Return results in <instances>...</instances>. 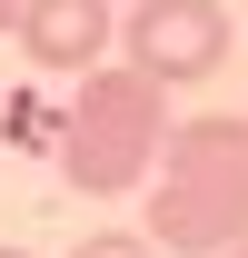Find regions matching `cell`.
<instances>
[{"label": "cell", "mask_w": 248, "mask_h": 258, "mask_svg": "<svg viewBox=\"0 0 248 258\" xmlns=\"http://www.w3.org/2000/svg\"><path fill=\"white\" fill-rule=\"evenodd\" d=\"M129 70H149L159 90H179V80H209L228 60V10L218 0H129Z\"/></svg>", "instance_id": "cell-3"}, {"label": "cell", "mask_w": 248, "mask_h": 258, "mask_svg": "<svg viewBox=\"0 0 248 258\" xmlns=\"http://www.w3.org/2000/svg\"><path fill=\"white\" fill-rule=\"evenodd\" d=\"M149 179V248L159 258H228L248 238V119H179Z\"/></svg>", "instance_id": "cell-1"}, {"label": "cell", "mask_w": 248, "mask_h": 258, "mask_svg": "<svg viewBox=\"0 0 248 258\" xmlns=\"http://www.w3.org/2000/svg\"><path fill=\"white\" fill-rule=\"evenodd\" d=\"M0 258H30V248H0Z\"/></svg>", "instance_id": "cell-7"}, {"label": "cell", "mask_w": 248, "mask_h": 258, "mask_svg": "<svg viewBox=\"0 0 248 258\" xmlns=\"http://www.w3.org/2000/svg\"><path fill=\"white\" fill-rule=\"evenodd\" d=\"M109 10H129V0H109Z\"/></svg>", "instance_id": "cell-9"}, {"label": "cell", "mask_w": 248, "mask_h": 258, "mask_svg": "<svg viewBox=\"0 0 248 258\" xmlns=\"http://www.w3.org/2000/svg\"><path fill=\"white\" fill-rule=\"evenodd\" d=\"M20 50H30V70H60V80H80V70H99V50H109V30H119V10L109 0H20Z\"/></svg>", "instance_id": "cell-4"}, {"label": "cell", "mask_w": 248, "mask_h": 258, "mask_svg": "<svg viewBox=\"0 0 248 258\" xmlns=\"http://www.w3.org/2000/svg\"><path fill=\"white\" fill-rule=\"evenodd\" d=\"M169 139V109H159L149 70H80V99L60 109V179L70 189H139Z\"/></svg>", "instance_id": "cell-2"}, {"label": "cell", "mask_w": 248, "mask_h": 258, "mask_svg": "<svg viewBox=\"0 0 248 258\" xmlns=\"http://www.w3.org/2000/svg\"><path fill=\"white\" fill-rule=\"evenodd\" d=\"M10 20H20V0H0V30H10Z\"/></svg>", "instance_id": "cell-6"}, {"label": "cell", "mask_w": 248, "mask_h": 258, "mask_svg": "<svg viewBox=\"0 0 248 258\" xmlns=\"http://www.w3.org/2000/svg\"><path fill=\"white\" fill-rule=\"evenodd\" d=\"M70 258H159V248H149V238H129V228H99V238H80Z\"/></svg>", "instance_id": "cell-5"}, {"label": "cell", "mask_w": 248, "mask_h": 258, "mask_svg": "<svg viewBox=\"0 0 248 258\" xmlns=\"http://www.w3.org/2000/svg\"><path fill=\"white\" fill-rule=\"evenodd\" d=\"M228 258H248V238H238V248H228Z\"/></svg>", "instance_id": "cell-8"}]
</instances>
